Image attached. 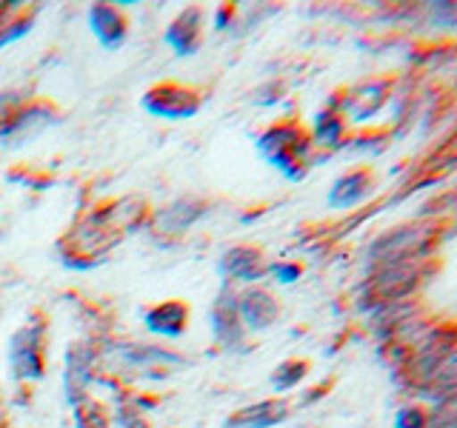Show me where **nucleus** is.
<instances>
[{
    "label": "nucleus",
    "instance_id": "ddd939ff",
    "mask_svg": "<svg viewBox=\"0 0 457 428\" xmlns=\"http://www.w3.org/2000/svg\"><path fill=\"white\" fill-rule=\"evenodd\" d=\"M75 425L78 428H109V414L97 399L86 397L83 403L75 406Z\"/></svg>",
    "mask_w": 457,
    "mask_h": 428
},
{
    "label": "nucleus",
    "instance_id": "39448f33",
    "mask_svg": "<svg viewBox=\"0 0 457 428\" xmlns=\"http://www.w3.org/2000/svg\"><path fill=\"white\" fill-rule=\"evenodd\" d=\"M166 43L178 54H192L204 43V9H183L166 29Z\"/></svg>",
    "mask_w": 457,
    "mask_h": 428
},
{
    "label": "nucleus",
    "instance_id": "f3484780",
    "mask_svg": "<svg viewBox=\"0 0 457 428\" xmlns=\"http://www.w3.org/2000/svg\"><path fill=\"white\" fill-rule=\"evenodd\" d=\"M120 425L123 428H149V420L143 417L137 408H123L120 411Z\"/></svg>",
    "mask_w": 457,
    "mask_h": 428
},
{
    "label": "nucleus",
    "instance_id": "2eb2a0df",
    "mask_svg": "<svg viewBox=\"0 0 457 428\" xmlns=\"http://www.w3.org/2000/svg\"><path fill=\"white\" fill-rule=\"evenodd\" d=\"M21 106H23L21 97H14V92L0 95V137H9L12 120H14V114H18Z\"/></svg>",
    "mask_w": 457,
    "mask_h": 428
},
{
    "label": "nucleus",
    "instance_id": "f03ea898",
    "mask_svg": "<svg viewBox=\"0 0 457 428\" xmlns=\"http://www.w3.org/2000/svg\"><path fill=\"white\" fill-rule=\"evenodd\" d=\"M143 109L157 114V118H166V120H186L200 109V95L195 89L183 83H157L152 89L143 95Z\"/></svg>",
    "mask_w": 457,
    "mask_h": 428
},
{
    "label": "nucleus",
    "instance_id": "f8f14e48",
    "mask_svg": "<svg viewBox=\"0 0 457 428\" xmlns=\"http://www.w3.org/2000/svg\"><path fill=\"white\" fill-rule=\"evenodd\" d=\"M283 417H286V406L278 403V399H269V403H254L237 411L235 417H228L226 428H271Z\"/></svg>",
    "mask_w": 457,
    "mask_h": 428
},
{
    "label": "nucleus",
    "instance_id": "6e6552de",
    "mask_svg": "<svg viewBox=\"0 0 457 428\" xmlns=\"http://www.w3.org/2000/svg\"><path fill=\"white\" fill-rule=\"evenodd\" d=\"M212 328L214 337L223 346H237L243 337V320L237 314V300L232 297V292H223L218 297V303L212 309Z\"/></svg>",
    "mask_w": 457,
    "mask_h": 428
},
{
    "label": "nucleus",
    "instance_id": "1a4fd4ad",
    "mask_svg": "<svg viewBox=\"0 0 457 428\" xmlns=\"http://www.w3.org/2000/svg\"><path fill=\"white\" fill-rule=\"evenodd\" d=\"M237 314H240L243 325L266 328L278 317V303H275V297H271V294H266L261 289H249V292H243L237 297Z\"/></svg>",
    "mask_w": 457,
    "mask_h": 428
},
{
    "label": "nucleus",
    "instance_id": "4468645a",
    "mask_svg": "<svg viewBox=\"0 0 457 428\" xmlns=\"http://www.w3.org/2000/svg\"><path fill=\"white\" fill-rule=\"evenodd\" d=\"M29 29H32V9H18L0 23V46H6L12 40H21L23 35H29Z\"/></svg>",
    "mask_w": 457,
    "mask_h": 428
},
{
    "label": "nucleus",
    "instance_id": "0eeeda50",
    "mask_svg": "<svg viewBox=\"0 0 457 428\" xmlns=\"http://www.w3.org/2000/svg\"><path fill=\"white\" fill-rule=\"evenodd\" d=\"M206 214L204 200L200 197H180L175 203H169L152 218V226L161 235H183L195 220H200Z\"/></svg>",
    "mask_w": 457,
    "mask_h": 428
},
{
    "label": "nucleus",
    "instance_id": "9b49d317",
    "mask_svg": "<svg viewBox=\"0 0 457 428\" xmlns=\"http://www.w3.org/2000/svg\"><path fill=\"white\" fill-rule=\"evenodd\" d=\"M223 271V277L226 280H243V283H252L261 277V254H257L254 249L249 246H235V249H228L223 254V260L218 266Z\"/></svg>",
    "mask_w": 457,
    "mask_h": 428
},
{
    "label": "nucleus",
    "instance_id": "9d476101",
    "mask_svg": "<svg viewBox=\"0 0 457 428\" xmlns=\"http://www.w3.org/2000/svg\"><path fill=\"white\" fill-rule=\"evenodd\" d=\"M118 357L123 360V366L129 368H166V366H186V360L175 351H166L161 346H140V342H132V346H118Z\"/></svg>",
    "mask_w": 457,
    "mask_h": 428
},
{
    "label": "nucleus",
    "instance_id": "dca6fc26",
    "mask_svg": "<svg viewBox=\"0 0 457 428\" xmlns=\"http://www.w3.org/2000/svg\"><path fill=\"white\" fill-rule=\"evenodd\" d=\"M303 363H283L278 371H275V377H271V385H275V389H289V385H295L300 377H303Z\"/></svg>",
    "mask_w": 457,
    "mask_h": 428
},
{
    "label": "nucleus",
    "instance_id": "7ed1b4c3",
    "mask_svg": "<svg viewBox=\"0 0 457 428\" xmlns=\"http://www.w3.org/2000/svg\"><path fill=\"white\" fill-rule=\"evenodd\" d=\"M95 366H97V354L89 342H71L66 349V360H63V397L66 403L75 408L83 403L86 394H89V385L95 377Z\"/></svg>",
    "mask_w": 457,
    "mask_h": 428
},
{
    "label": "nucleus",
    "instance_id": "a211bd4d",
    "mask_svg": "<svg viewBox=\"0 0 457 428\" xmlns=\"http://www.w3.org/2000/svg\"><path fill=\"white\" fill-rule=\"evenodd\" d=\"M275 271H278V275H280L278 280H283V283H289V280H295V275H297V268H295V266H289V268H286V266H278Z\"/></svg>",
    "mask_w": 457,
    "mask_h": 428
},
{
    "label": "nucleus",
    "instance_id": "f257e3e1",
    "mask_svg": "<svg viewBox=\"0 0 457 428\" xmlns=\"http://www.w3.org/2000/svg\"><path fill=\"white\" fill-rule=\"evenodd\" d=\"M43 325L40 323H26L21 325L12 337L9 349V363H12V377L14 380H40L43 377Z\"/></svg>",
    "mask_w": 457,
    "mask_h": 428
},
{
    "label": "nucleus",
    "instance_id": "20e7f679",
    "mask_svg": "<svg viewBox=\"0 0 457 428\" xmlns=\"http://www.w3.org/2000/svg\"><path fill=\"white\" fill-rule=\"evenodd\" d=\"M89 18V29L95 32V37L104 43L106 49H120L126 37H129V21L120 6H112V4H95L86 12Z\"/></svg>",
    "mask_w": 457,
    "mask_h": 428
},
{
    "label": "nucleus",
    "instance_id": "423d86ee",
    "mask_svg": "<svg viewBox=\"0 0 457 428\" xmlns=\"http://www.w3.org/2000/svg\"><path fill=\"white\" fill-rule=\"evenodd\" d=\"M143 323L152 334L175 340L186 332V323H189V306L180 303V300H163V303L152 306L143 314Z\"/></svg>",
    "mask_w": 457,
    "mask_h": 428
}]
</instances>
